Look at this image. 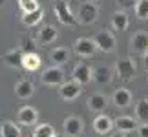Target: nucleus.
I'll list each match as a JSON object with an SVG mask.
<instances>
[{
  "mask_svg": "<svg viewBox=\"0 0 148 137\" xmlns=\"http://www.w3.org/2000/svg\"><path fill=\"white\" fill-rule=\"evenodd\" d=\"M4 5H5V0H0V9H2Z\"/></svg>",
  "mask_w": 148,
  "mask_h": 137,
  "instance_id": "nucleus-34",
  "label": "nucleus"
},
{
  "mask_svg": "<svg viewBox=\"0 0 148 137\" xmlns=\"http://www.w3.org/2000/svg\"><path fill=\"white\" fill-rule=\"evenodd\" d=\"M15 93L16 97H20V99H29V97L35 93V86H33L31 81H27V79H22L15 84Z\"/></svg>",
  "mask_w": 148,
  "mask_h": 137,
  "instance_id": "nucleus-19",
  "label": "nucleus"
},
{
  "mask_svg": "<svg viewBox=\"0 0 148 137\" xmlns=\"http://www.w3.org/2000/svg\"><path fill=\"white\" fill-rule=\"evenodd\" d=\"M134 9H135V16L139 20H148V0H137Z\"/></svg>",
  "mask_w": 148,
  "mask_h": 137,
  "instance_id": "nucleus-28",
  "label": "nucleus"
},
{
  "mask_svg": "<svg viewBox=\"0 0 148 137\" xmlns=\"http://www.w3.org/2000/svg\"><path fill=\"white\" fill-rule=\"evenodd\" d=\"M20 128L11 121H2L0 124V135L2 137H20Z\"/></svg>",
  "mask_w": 148,
  "mask_h": 137,
  "instance_id": "nucleus-22",
  "label": "nucleus"
},
{
  "mask_svg": "<svg viewBox=\"0 0 148 137\" xmlns=\"http://www.w3.org/2000/svg\"><path fill=\"white\" fill-rule=\"evenodd\" d=\"M146 79H148V75H146Z\"/></svg>",
  "mask_w": 148,
  "mask_h": 137,
  "instance_id": "nucleus-36",
  "label": "nucleus"
},
{
  "mask_svg": "<svg viewBox=\"0 0 148 137\" xmlns=\"http://www.w3.org/2000/svg\"><path fill=\"white\" fill-rule=\"evenodd\" d=\"M18 8L22 9V15H26L37 11L40 8V4H38V0H18Z\"/></svg>",
  "mask_w": 148,
  "mask_h": 137,
  "instance_id": "nucleus-27",
  "label": "nucleus"
},
{
  "mask_svg": "<svg viewBox=\"0 0 148 137\" xmlns=\"http://www.w3.org/2000/svg\"><path fill=\"white\" fill-rule=\"evenodd\" d=\"M16 121H18L22 126H33L38 121V112L33 106H22L18 112H16Z\"/></svg>",
  "mask_w": 148,
  "mask_h": 137,
  "instance_id": "nucleus-8",
  "label": "nucleus"
},
{
  "mask_svg": "<svg viewBox=\"0 0 148 137\" xmlns=\"http://www.w3.org/2000/svg\"><path fill=\"white\" fill-rule=\"evenodd\" d=\"M115 71H117V77L123 82H130V81H134L135 73H137V64L130 57L128 59H119L115 62Z\"/></svg>",
  "mask_w": 148,
  "mask_h": 137,
  "instance_id": "nucleus-1",
  "label": "nucleus"
},
{
  "mask_svg": "<svg viewBox=\"0 0 148 137\" xmlns=\"http://www.w3.org/2000/svg\"><path fill=\"white\" fill-rule=\"evenodd\" d=\"M57 37H59V31H57V27L51 26V24H46V26H42L40 29H38L37 42L40 44V46H48V44L53 42Z\"/></svg>",
  "mask_w": 148,
  "mask_h": 137,
  "instance_id": "nucleus-14",
  "label": "nucleus"
},
{
  "mask_svg": "<svg viewBox=\"0 0 148 137\" xmlns=\"http://www.w3.org/2000/svg\"><path fill=\"white\" fill-rule=\"evenodd\" d=\"M113 104H115L117 108H128L130 104H132V91H130L128 88H117L115 91H113Z\"/></svg>",
  "mask_w": 148,
  "mask_h": 137,
  "instance_id": "nucleus-16",
  "label": "nucleus"
},
{
  "mask_svg": "<svg viewBox=\"0 0 148 137\" xmlns=\"http://www.w3.org/2000/svg\"><path fill=\"white\" fill-rule=\"evenodd\" d=\"M88 2H97V0H88Z\"/></svg>",
  "mask_w": 148,
  "mask_h": 137,
  "instance_id": "nucleus-35",
  "label": "nucleus"
},
{
  "mask_svg": "<svg viewBox=\"0 0 148 137\" xmlns=\"http://www.w3.org/2000/svg\"><path fill=\"white\" fill-rule=\"evenodd\" d=\"M42 18H44V9H42V8H38L37 11H33V13L22 15V22H24L26 26H29V27L37 26L38 22H42Z\"/></svg>",
  "mask_w": 148,
  "mask_h": 137,
  "instance_id": "nucleus-24",
  "label": "nucleus"
},
{
  "mask_svg": "<svg viewBox=\"0 0 148 137\" xmlns=\"http://www.w3.org/2000/svg\"><path fill=\"white\" fill-rule=\"evenodd\" d=\"M135 119L137 121H148V99H139L135 104Z\"/></svg>",
  "mask_w": 148,
  "mask_h": 137,
  "instance_id": "nucleus-25",
  "label": "nucleus"
},
{
  "mask_svg": "<svg viewBox=\"0 0 148 137\" xmlns=\"http://www.w3.org/2000/svg\"><path fill=\"white\" fill-rule=\"evenodd\" d=\"M53 11H55V16H57V20H59L60 24L73 26L77 22V16L71 13L68 0H55L53 2Z\"/></svg>",
  "mask_w": 148,
  "mask_h": 137,
  "instance_id": "nucleus-2",
  "label": "nucleus"
},
{
  "mask_svg": "<svg viewBox=\"0 0 148 137\" xmlns=\"http://www.w3.org/2000/svg\"><path fill=\"white\" fill-rule=\"evenodd\" d=\"M137 134H139V137H148V124H141L137 128Z\"/></svg>",
  "mask_w": 148,
  "mask_h": 137,
  "instance_id": "nucleus-31",
  "label": "nucleus"
},
{
  "mask_svg": "<svg viewBox=\"0 0 148 137\" xmlns=\"http://www.w3.org/2000/svg\"><path fill=\"white\" fill-rule=\"evenodd\" d=\"M112 79H113L112 68L99 66V68H95V70H93V81L97 82V84H108V82H112Z\"/></svg>",
  "mask_w": 148,
  "mask_h": 137,
  "instance_id": "nucleus-20",
  "label": "nucleus"
},
{
  "mask_svg": "<svg viewBox=\"0 0 148 137\" xmlns=\"http://www.w3.org/2000/svg\"><path fill=\"white\" fill-rule=\"evenodd\" d=\"M145 66H146V70H148V53L145 55Z\"/></svg>",
  "mask_w": 148,
  "mask_h": 137,
  "instance_id": "nucleus-33",
  "label": "nucleus"
},
{
  "mask_svg": "<svg viewBox=\"0 0 148 137\" xmlns=\"http://www.w3.org/2000/svg\"><path fill=\"white\" fill-rule=\"evenodd\" d=\"M22 55L24 53H22L20 49H11L4 55V60L9 68H20L22 66Z\"/></svg>",
  "mask_w": 148,
  "mask_h": 137,
  "instance_id": "nucleus-23",
  "label": "nucleus"
},
{
  "mask_svg": "<svg viewBox=\"0 0 148 137\" xmlns=\"http://www.w3.org/2000/svg\"><path fill=\"white\" fill-rule=\"evenodd\" d=\"M112 137H126V135L121 134V132H117V134H112Z\"/></svg>",
  "mask_w": 148,
  "mask_h": 137,
  "instance_id": "nucleus-32",
  "label": "nucleus"
},
{
  "mask_svg": "<svg viewBox=\"0 0 148 137\" xmlns=\"http://www.w3.org/2000/svg\"><path fill=\"white\" fill-rule=\"evenodd\" d=\"M59 93H60V99H64V101H75L82 93V86L77 84L75 81H68L60 86Z\"/></svg>",
  "mask_w": 148,
  "mask_h": 137,
  "instance_id": "nucleus-10",
  "label": "nucleus"
},
{
  "mask_svg": "<svg viewBox=\"0 0 148 137\" xmlns=\"http://www.w3.org/2000/svg\"><path fill=\"white\" fill-rule=\"evenodd\" d=\"M71 75H73V81L77 84L84 86V84H88L90 81H93V68L88 66L86 62H79V64L73 68Z\"/></svg>",
  "mask_w": 148,
  "mask_h": 137,
  "instance_id": "nucleus-6",
  "label": "nucleus"
},
{
  "mask_svg": "<svg viewBox=\"0 0 148 137\" xmlns=\"http://www.w3.org/2000/svg\"><path fill=\"white\" fill-rule=\"evenodd\" d=\"M22 53H33V40H29L27 37H24L20 40V48H18Z\"/></svg>",
  "mask_w": 148,
  "mask_h": 137,
  "instance_id": "nucleus-29",
  "label": "nucleus"
},
{
  "mask_svg": "<svg viewBox=\"0 0 148 137\" xmlns=\"http://www.w3.org/2000/svg\"><path fill=\"white\" fill-rule=\"evenodd\" d=\"M40 82L46 84V86H62L66 82V73L60 66H51L42 71Z\"/></svg>",
  "mask_w": 148,
  "mask_h": 137,
  "instance_id": "nucleus-3",
  "label": "nucleus"
},
{
  "mask_svg": "<svg viewBox=\"0 0 148 137\" xmlns=\"http://www.w3.org/2000/svg\"><path fill=\"white\" fill-rule=\"evenodd\" d=\"M113 126L117 128V132L128 134V132L137 130L139 124H137V119H134V117H130V115H121V117H117L115 121H113Z\"/></svg>",
  "mask_w": 148,
  "mask_h": 137,
  "instance_id": "nucleus-13",
  "label": "nucleus"
},
{
  "mask_svg": "<svg viewBox=\"0 0 148 137\" xmlns=\"http://www.w3.org/2000/svg\"><path fill=\"white\" fill-rule=\"evenodd\" d=\"M115 2H117L119 11H126V9H130V8H135L137 0H115Z\"/></svg>",
  "mask_w": 148,
  "mask_h": 137,
  "instance_id": "nucleus-30",
  "label": "nucleus"
},
{
  "mask_svg": "<svg viewBox=\"0 0 148 137\" xmlns=\"http://www.w3.org/2000/svg\"><path fill=\"white\" fill-rule=\"evenodd\" d=\"M42 64V59L38 53H24L22 55V68H24L26 71H37L38 68Z\"/></svg>",
  "mask_w": 148,
  "mask_h": 137,
  "instance_id": "nucleus-18",
  "label": "nucleus"
},
{
  "mask_svg": "<svg viewBox=\"0 0 148 137\" xmlns=\"http://www.w3.org/2000/svg\"><path fill=\"white\" fill-rule=\"evenodd\" d=\"M75 53L81 55V57H92L95 51H97V46H95L93 38H88V37H81L75 40Z\"/></svg>",
  "mask_w": 148,
  "mask_h": 137,
  "instance_id": "nucleus-9",
  "label": "nucleus"
},
{
  "mask_svg": "<svg viewBox=\"0 0 148 137\" xmlns=\"http://www.w3.org/2000/svg\"><path fill=\"white\" fill-rule=\"evenodd\" d=\"M68 59H70V51L66 48H55V49H51V53H49V60L53 62L55 66L66 64Z\"/></svg>",
  "mask_w": 148,
  "mask_h": 137,
  "instance_id": "nucleus-21",
  "label": "nucleus"
},
{
  "mask_svg": "<svg viewBox=\"0 0 148 137\" xmlns=\"http://www.w3.org/2000/svg\"><path fill=\"white\" fill-rule=\"evenodd\" d=\"M130 26V16L126 15V11H115L112 15V27L115 31H126Z\"/></svg>",
  "mask_w": 148,
  "mask_h": 137,
  "instance_id": "nucleus-17",
  "label": "nucleus"
},
{
  "mask_svg": "<svg viewBox=\"0 0 148 137\" xmlns=\"http://www.w3.org/2000/svg\"><path fill=\"white\" fill-rule=\"evenodd\" d=\"M112 128H113V119L110 115H106V113H99V115L93 119V130L99 135L110 134Z\"/></svg>",
  "mask_w": 148,
  "mask_h": 137,
  "instance_id": "nucleus-12",
  "label": "nucleus"
},
{
  "mask_svg": "<svg viewBox=\"0 0 148 137\" xmlns=\"http://www.w3.org/2000/svg\"><path fill=\"white\" fill-rule=\"evenodd\" d=\"M33 137H57L55 134V128L51 126V124H38L35 128V132H33Z\"/></svg>",
  "mask_w": 148,
  "mask_h": 137,
  "instance_id": "nucleus-26",
  "label": "nucleus"
},
{
  "mask_svg": "<svg viewBox=\"0 0 148 137\" xmlns=\"http://www.w3.org/2000/svg\"><path fill=\"white\" fill-rule=\"evenodd\" d=\"M86 106H88V110H92L95 113H102L108 106V99H106V95H102V93H93V95L88 97Z\"/></svg>",
  "mask_w": 148,
  "mask_h": 137,
  "instance_id": "nucleus-15",
  "label": "nucleus"
},
{
  "mask_svg": "<svg viewBox=\"0 0 148 137\" xmlns=\"http://www.w3.org/2000/svg\"><path fill=\"white\" fill-rule=\"evenodd\" d=\"M93 42H95V46H97V49L104 51V53H112V51L117 48L115 35H113L112 31H108V29L97 31V35L93 37Z\"/></svg>",
  "mask_w": 148,
  "mask_h": 137,
  "instance_id": "nucleus-4",
  "label": "nucleus"
},
{
  "mask_svg": "<svg viewBox=\"0 0 148 137\" xmlns=\"http://www.w3.org/2000/svg\"><path fill=\"white\" fill-rule=\"evenodd\" d=\"M82 119L79 115H68L64 121V134L68 137H77L82 134Z\"/></svg>",
  "mask_w": 148,
  "mask_h": 137,
  "instance_id": "nucleus-11",
  "label": "nucleus"
},
{
  "mask_svg": "<svg viewBox=\"0 0 148 137\" xmlns=\"http://www.w3.org/2000/svg\"><path fill=\"white\" fill-rule=\"evenodd\" d=\"M130 49L137 55H146L148 53V33L146 31H137L130 38Z\"/></svg>",
  "mask_w": 148,
  "mask_h": 137,
  "instance_id": "nucleus-7",
  "label": "nucleus"
},
{
  "mask_svg": "<svg viewBox=\"0 0 148 137\" xmlns=\"http://www.w3.org/2000/svg\"><path fill=\"white\" fill-rule=\"evenodd\" d=\"M97 16H99V8L97 5L93 2H84V4H81V8H79L77 22L88 26V24H93V22L97 20Z\"/></svg>",
  "mask_w": 148,
  "mask_h": 137,
  "instance_id": "nucleus-5",
  "label": "nucleus"
}]
</instances>
